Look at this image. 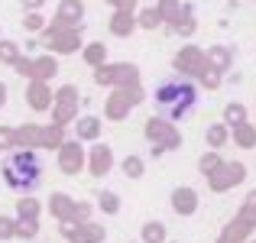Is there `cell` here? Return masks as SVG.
Returning a JSON list of instances; mask_svg holds the SVG:
<instances>
[{
  "label": "cell",
  "mask_w": 256,
  "mask_h": 243,
  "mask_svg": "<svg viewBox=\"0 0 256 243\" xmlns=\"http://www.w3.org/2000/svg\"><path fill=\"white\" fill-rule=\"evenodd\" d=\"M198 104V91L188 78H169L156 88V107L166 114L169 120H182L194 110Z\"/></svg>",
  "instance_id": "cell-1"
},
{
  "label": "cell",
  "mask_w": 256,
  "mask_h": 243,
  "mask_svg": "<svg viewBox=\"0 0 256 243\" xmlns=\"http://www.w3.org/2000/svg\"><path fill=\"white\" fill-rule=\"evenodd\" d=\"M4 178L13 192H32L42 178V162H39L36 152H13L10 159L4 162Z\"/></svg>",
  "instance_id": "cell-2"
},
{
  "label": "cell",
  "mask_w": 256,
  "mask_h": 243,
  "mask_svg": "<svg viewBox=\"0 0 256 243\" xmlns=\"http://www.w3.org/2000/svg\"><path fill=\"white\" fill-rule=\"evenodd\" d=\"M175 208H185V211H192V192H175Z\"/></svg>",
  "instance_id": "cell-3"
}]
</instances>
